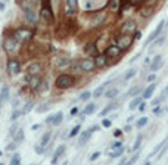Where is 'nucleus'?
<instances>
[{
	"label": "nucleus",
	"mask_w": 168,
	"mask_h": 165,
	"mask_svg": "<svg viewBox=\"0 0 168 165\" xmlns=\"http://www.w3.org/2000/svg\"><path fill=\"white\" fill-rule=\"evenodd\" d=\"M64 152H65V145H61V146H59V147L55 150V155H53V159H52V162L55 164V162H56V161H58V159H59V158L64 155Z\"/></svg>",
	"instance_id": "dca6fc26"
},
{
	"label": "nucleus",
	"mask_w": 168,
	"mask_h": 165,
	"mask_svg": "<svg viewBox=\"0 0 168 165\" xmlns=\"http://www.w3.org/2000/svg\"><path fill=\"white\" fill-rule=\"evenodd\" d=\"M131 41H133V37L128 36V34H124V36H121V37L117 40V46L123 50V49H127V47L131 44Z\"/></svg>",
	"instance_id": "423d86ee"
},
{
	"label": "nucleus",
	"mask_w": 168,
	"mask_h": 165,
	"mask_svg": "<svg viewBox=\"0 0 168 165\" xmlns=\"http://www.w3.org/2000/svg\"><path fill=\"white\" fill-rule=\"evenodd\" d=\"M33 78H31V81H30V85L33 87V88H37L39 87V84H40V78L37 77V75H31Z\"/></svg>",
	"instance_id": "c756f323"
},
{
	"label": "nucleus",
	"mask_w": 168,
	"mask_h": 165,
	"mask_svg": "<svg viewBox=\"0 0 168 165\" xmlns=\"http://www.w3.org/2000/svg\"><path fill=\"white\" fill-rule=\"evenodd\" d=\"M50 137H52V133H50V131L44 133V136H43V137H42V140H40V145L46 147V146H47V143L50 142Z\"/></svg>",
	"instance_id": "5701e85b"
},
{
	"label": "nucleus",
	"mask_w": 168,
	"mask_h": 165,
	"mask_svg": "<svg viewBox=\"0 0 168 165\" xmlns=\"http://www.w3.org/2000/svg\"><path fill=\"white\" fill-rule=\"evenodd\" d=\"M134 39H136V40L142 39V33H140V31H137V33H136V36H134Z\"/></svg>",
	"instance_id": "6e6d98bb"
},
{
	"label": "nucleus",
	"mask_w": 168,
	"mask_h": 165,
	"mask_svg": "<svg viewBox=\"0 0 168 165\" xmlns=\"http://www.w3.org/2000/svg\"><path fill=\"white\" fill-rule=\"evenodd\" d=\"M33 37V33L27 28H19L13 33V39L18 41V43H22V41H28Z\"/></svg>",
	"instance_id": "f03ea898"
},
{
	"label": "nucleus",
	"mask_w": 168,
	"mask_h": 165,
	"mask_svg": "<svg viewBox=\"0 0 168 165\" xmlns=\"http://www.w3.org/2000/svg\"><path fill=\"white\" fill-rule=\"evenodd\" d=\"M137 108H139L140 111H145V109H146V103H142V102H140V105H139Z\"/></svg>",
	"instance_id": "603ef678"
},
{
	"label": "nucleus",
	"mask_w": 168,
	"mask_h": 165,
	"mask_svg": "<svg viewBox=\"0 0 168 165\" xmlns=\"http://www.w3.org/2000/svg\"><path fill=\"white\" fill-rule=\"evenodd\" d=\"M140 91H142V87H140V85H136V87L130 88L127 94H128V96H136V94H139Z\"/></svg>",
	"instance_id": "bb28decb"
},
{
	"label": "nucleus",
	"mask_w": 168,
	"mask_h": 165,
	"mask_svg": "<svg viewBox=\"0 0 168 165\" xmlns=\"http://www.w3.org/2000/svg\"><path fill=\"white\" fill-rule=\"evenodd\" d=\"M24 12H25V18H27L30 22H36V15H34L33 7H31V9H27V10H24Z\"/></svg>",
	"instance_id": "6ab92c4d"
},
{
	"label": "nucleus",
	"mask_w": 168,
	"mask_h": 165,
	"mask_svg": "<svg viewBox=\"0 0 168 165\" xmlns=\"http://www.w3.org/2000/svg\"><path fill=\"white\" fill-rule=\"evenodd\" d=\"M164 27H165V21H161V22H159V25H158V27L153 30V33H152L149 37H148V43H150V41L155 40V39H156V37H158V36L162 33V28H164Z\"/></svg>",
	"instance_id": "9d476101"
},
{
	"label": "nucleus",
	"mask_w": 168,
	"mask_h": 165,
	"mask_svg": "<svg viewBox=\"0 0 168 165\" xmlns=\"http://www.w3.org/2000/svg\"><path fill=\"white\" fill-rule=\"evenodd\" d=\"M0 99L1 100H7L9 99V87L4 84L3 87H1V93H0Z\"/></svg>",
	"instance_id": "4be33fe9"
},
{
	"label": "nucleus",
	"mask_w": 168,
	"mask_h": 165,
	"mask_svg": "<svg viewBox=\"0 0 168 165\" xmlns=\"http://www.w3.org/2000/svg\"><path fill=\"white\" fill-rule=\"evenodd\" d=\"M109 82H111V81H105V84H102L100 87H97V88L91 93V96H94V97H100V96L103 94V91H105V87H106Z\"/></svg>",
	"instance_id": "f3484780"
},
{
	"label": "nucleus",
	"mask_w": 168,
	"mask_h": 165,
	"mask_svg": "<svg viewBox=\"0 0 168 165\" xmlns=\"http://www.w3.org/2000/svg\"><path fill=\"white\" fill-rule=\"evenodd\" d=\"M62 120H64V112H56V114H53V115H50L47 120H46V123L47 124H52V125H59V124L62 123Z\"/></svg>",
	"instance_id": "0eeeda50"
},
{
	"label": "nucleus",
	"mask_w": 168,
	"mask_h": 165,
	"mask_svg": "<svg viewBox=\"0 0 168 165\" xmlns=\"http://www.w3.org/2000/svg\"><path fill=\"white\" fill-rule=\"evenodd\" d=\"M75 114H78V108H72V109H71V115L74 117Z\"/></svg>",
	"instance_id": "864d4df0"
},
{
	"label": "nucleus",
	"mask_w": 168,
	"mask_h": 165,
	"mask_svg": "<svg viewBox=\"0 0 168 165\" xmlns=\"http://www.w3.org/2000/svg\"><path fill=\"white\" fill-rule=\"evenodd\" d=\"M136 75V69H130L128 72H127L126 75H124V81H128V80H131L133 77Z\"/></svg>",
	"instance_id": "c9c22d12"
},
{
	"label": "nucleus",
	"mask_w": 168,
	"mask_h": 165,
	"mask_svg": "<svg viewBox=\"0 0 168 165\" xmlns=\"http://www.w3.org/2000/svg\"><path fill=\"white\" fill-rule=\"evenodd\" d=\"M15 147H16V145H15V143H10L9 146H6V150H13Z\"/></svg>",
	"instance_id": "09e8293b"
},
{
	"label": "nucleus",
	"mask_w": 168,
	"mask_h": 165,
	"mask_svg": "<svg viewBox=\"0 0 168 165\" xmlns=\"http://www.w3.org/2000/svg\"><path fill=\"white\" fill-rule=\"evenodd\" d=\"M80 68H81L83 71H85V72L93 71V68H94V61H91L90 58L84 59V61H81V64H80Z\"/></svg>",
	"instance_id": "9b49d317"
},
{
	"label": "nucleus",
	"mask_w": 168,
	"mask_h": 165,
	"mask_svg": "<svg viewBox=\"0 0 168 165\" xmlns=\"http://www.w3.org/2000/svg\"><path fill=\"white\" fill-rule=\"evenodd\" d=\"M164 93H165V96H168V87L165 88V91H164Z\"/></svg>",
	"instance_id": "052dcab7"
},
{
	"label": "nucleus",
	"mask_w": 168,
	"mask_h": 165,
	"mask_svg": "<svg viewBox=\"0 0 168 165\" xmlns=\"http://www.w3.org/2000/svg\"><path fill=\"white\" fill-rule=\"evenodd\" d=\"M103 3H105V0H87V1H85V9L91 10V9H94V7H99V6L103 4Z\"/></svg>",
	"instance_id": "ddd939ff"
},
{
	"label": "nucleus",
	"mask_w": 168,
	"mask_h": 165,
	"mask_svg": "<svg viewBox=\"0 0 168 165\" xmlns=\"http://www.w3.org/2000/svg\"><path fill=\"white\" fill-rule=\"evenodd\" d=\"M50 109V105H43V106H39L37 108V112H46Z\"/></svg>",
	"instance_id": "a19ab883"
},
{
	"label": "nucleus",
	"mask_w": 168,
	"mask_h": 165,
	"mask_svg": "<svg viewBox=\"0 0 168 165\" xmlns=\"http://www.w3.org/2000/svg\"><path fill=\"white\" fill-rule=\"evenodd\" d=\"M117 106H118L117 103H112V105H109V106H106V108H105V109H103V111L100 112V117H105V115H106L108 112H111V111H112V109H115Z\"/></svg>",
	"instance_id": "c85d7f7f"
},
{
	"label": "nucleus",
	"mask_w": 168,
	"mask_h": 165,
	"mask_svg": "<svg viewBox=\"0 0 168 165\" xmlns=\"http://www.w3.org/2000/svg\"><path fill=\"white\" fill-rule=\"evenodd\" d=\"M43 152H44V146H42V145L36 146V153H37V155H42Z\"/></svg>",
	"instance_id": "c03bdc74"
},
{
	"label": "nucleus",
	"mask_w": 168,
	"mask_h": 165,
	"mask_svg": "<svg viewBox=\"0 0 168 165\" xmlns=\"http://www.w3.org/2000/svg\"><path fill=\"white\" fill-rule=\"evenodd\" d=\"M123 153H124V149L120 146L118 149H115V150H111L108 155H109V158H118V156H121Z\"/></svg>",
	"instance_id": "aec40b11"
},
{
	"label": "nucleus",
	"mask_w": 168,
	"mask_h": 165,
	"mask_svg": "<svg viewBox=\"0 0 168 165\" xmlns=\"http://www.w3.org/2000/svg\"><path fill=\"white\" fill-rule=\"evenodd\" d=\"M102 125H103V127H111V121H109V120H103V121H102Z\"/></svg>",
	"instance_id": "8fccbe9b"
},
{
	"label": "nucleus",
	"mask_w": 168,
	"mask_h": 165,
	"mask_svg": "<svg viewBox=\"0 0 168 165\" xmlns=\"http://www.w3.org/2000/svg\"><path fill=\"white\" fill-rule=\"evenodd\" d=\"M31 109H33V103L28 102V103H25V106H24V109H22V114H28Z\"/></svg>",
	"instance_id": "58836bf2"
},
{
	"label": "nucleus",
	"mask_w": 168,
	"mask_h": 165,
	"mask_svg": "<svg viewBox=\"0 0 168 165\" xmlns=\"http://www.w3.org/2000/svg\"><path fill=\"white\" fill-rule=\"evenodd\" d=\"M80 128H81L80 125H75V127H74V128L69 131V137H75V136L80 133Z\"/></svg>",
	"instance_id": "e433bc0d"
},
{
	"label": "nucleus",
	"mask_w": 168,
	"mask_h": 165,
	"mask_svg": "<svg viewBox=\"0 0 168 165\" xmlns=\"http://www.w3.org/2000/svg\"><path fill=\"white\" fill-rule=\"evenodd\" d=\"M124 130H126L127 133H128V131H131V127H130V125H127V127H126V128H124Z\"/></svg>",
	"instance_id": "13d9d810"
},
{
	"label": "nucleus",
	"mask_w": 168,
	"mask_h": 165,
	"mask_svg": "<svg viewBox=\"0 0 168 165\" xmlns=\"http://www.w3.org/2000/svg\"><path fill=\"white\" fill-rule=\"evenodd\" d=\"M99 156H100V152H94V153H93V155L90 156V161H96V159H97Z\"/></svg>",
	"instance_id": "a18cd8bd"
},
{
	"label": "nucleus",
	"mask_w": 168,
	"mask_h": 165,
	"mask_svg": "<svg viewBox=\"0 0 168 165\" xmlns=\"http://www.w3.org/2000/svg\"><path fill=\"white\" fill-rule=\"evenodd\" d=\"M40 18H42L46 24H53V22H55L53 13H52V10H50L47 6H46V7H42V10H40Z\"/></svg>",
	"instance_id": "20e7f679"
},
{
	"label": "nucleus",
	"mask_w": 168,
	"mask_h": 165,
	"mask_svg": "<svg viewBox=\"0 0 168 165\" xmlns=\"http://www.w3.org/2000/svg\"><path fill=\"white\" fill-rule=\"evenodd\" d=\"M85 53L93 55V53H94V46H93V44H87V47H85Z\"/></svg>",
	"instance_id": "ea45409f"
},
{
	"label": "nucleus",
	"mask_w": 168,
	"mask_h": 165,
	"mask_svg": "<svg viewBox=\"0 0 168 165\" xmlns=\"http://www.w3.org/2000/svg\"><path fill=\"white\" fill-rule=\"evenodd\" d=\"M106 65V56L105 55H99V56H96V59H94V66H105Z\"/></svg>",
	"instance_id": "a211bd4d"
},
{
	"label": "nucleus",
	"mask_w": 168,
	"mask_h": 165,
	"mask_svg": "<svg viewBox=\"0 0 168 165\" xmlns=\"http://www.w3.org/2000/svg\"><path fill=\"white\" fill-rule=\"evenodd\" d=\"M136 30V22H133V21H128L126 22L124 25H123V28H121V31L127 34V33H131V31H134Z\"/></svg>",
	"instance_id": "4468645a"
},
{
	"label": "nucleus",
	"mask_w": 168,
	"mask_h": 165,
	"mask_svg": "<svg viewBox=\"0 0 168 165\" xmlns=\"http://www.w3.org/2000/svg\"><path fill=\"white\" fill-rule=\"evenodd\" d=\"M22 140H24V131L19 128V130H18V133L15 134V142L18 143V142H22Z\"/></svg>",
	"instance_id": "2f4dec72"
},
{
	"label": "nucleus",
	"mask_w": 168,
	"mask_h": 165,
	"mask_svg": "<svg viewBox=\"0 0 168 165\" xmlns=\"http://www.w3.org/2000/svg\"><path fill=\"white\" fill-rule=\"evenodd\" d=\"M155 88H156V84H150L145 91H143V99H150L152 97V94H153V91H155Z\"/></svg>",
	"instance_id": "2eb2a0df"
},
{
	"label": "nucleus",
	"mask_w": 168,
	"mask_h": 165,
	"mask_svg": "<svg viewBox=\"0 0 168 165\" xmlns=\"http://www.w3.org/2000/svg\"><path fill=\"white\" fill-rule=\"evenodd\" d=\"M118 88L117 87H114V88H109L108 91H106V97H109V99H112V97H117L118 96Z\"/></svg>",
	"instance_id": "a878e982"
},
{
	"label": "nucleus",
	"mask_w": 168,
	"mask_h": 165,
	"mask_svg": "<svg viewBox=\"0 0 168 165\" xmlns=\"http://www.w3.org/2000/svg\"><path fill=\"white\" fill-rule=\"evenodd\" d=\"M120 52H121V49L117 44H109V47L105 50V56L106 58H117L120 55Z\"/></svg>",
	"instance_id": "6e6552de"
},
{
	"label": "nucleus",
	"mask_w": 168,
	"mask_h": 165,
	"mask_svg": "<svg viewBox=\"0 0 168 165\" xmlns=\"http://www.w3.org/2000/svg\"><path fill=\"white\" fill-rule=\"evenodd\" d=\"M39 128H40V124H33V125H31V130H33V131H37Z\"/></svg>",
	"instance_id": "3c124183"
},
{
	"label": "nucleus",
	"mask_w": 168,
	"mask_h": 165,
	"mask_svg": "<svg viewBox=\"0 0 168 165\" xmlns=\"http://www.w3.org/2000/svg\"><path fill=\"white\" fill-rule=\"evenodd\" d=\"M90 136H91V133H90V131H85V133H83V134H81V137H80V140H78V143H80V145H85V143L88 142Z\"/></svg>",
	"instance_id": "b1692460"
},
{
	"label": "nucleus",
	"mask_w": 168,
	"mask_h": 165,
	"mask_svg": "<svg viewBox=\"0 0 168 165\" xmlns=\"http://www.w3.org/2000/svg\"><path fill=\"white\" fill-rule=\"evenodd\" d=\"M137 159H139V153H136V155H133V156H131V158H130V159L127 161V164H134V162H136Z\"/></svg>",
	"instance_id": "37998d69"
},
{
	"label": "nucleus",
	"mask_w": 168,
	"mask_h": 165,
	"mask_svg": "<svg viewBox=\"0 0 168 165\" xmlns=\"http://www.w3.org/2000/svg\"><path fill=\"white\" fill-rule=\"evenodd\" d=\"M21 115H22V111H19V109L16 111V109H15V111L12 112V117H10V120H12V121H16V120L21 117Z\"/></svg>",
	"instance_id": "f704fd0d"
},
{
	"label": "nucleus",
	"mask_w": 168,
	"mask_h": 165,
	"mask_svg": "<svg viewBox=\"0 0 168 165\" xmlns=\"http://www.w3.org/2000/svg\"><path fill=\"white\" fill-rule=\"evenodd\" d=\"M140 102H142V99H140V97H136V99H133V100L130 102V106H128V108L133 111V109H136V108L140 105Z\"/></svg>",
	"instance_id": "cd10ccee"
},
{
	"label": "nucleus",
	"mask_w": 168,
	"mask_h": 165,
	"mask_svg": "<svg viewBox=\"0 0 168 165\" xmlns=\"http://www.w3.org/2000/svg\"><path fill=\"white\" fill-rule=\"evenodd\" d=\"M68 65H69V59L68 58H59L58 62H56L58 68H64V66H68Z\"/></svg>",
	"instance_id": "412c9836"
},
{
	"label": "nucleus",
	"mask_w": 168,
	"mask_h": 165,
	"mask_svg": "<svg viewBox=\"0 0 168 165\" xmlns=\"http://www.w3.org/2000/svg\"><path fill=\"white\" fill-rule=\"evenodd\" d=\"M164 40H165L164 37H162V39H159V40H156V41H155V43H153V46H152V47H156V46H161V44L164 43Z\"/></svg>",
	"instance_id": "49530a36"
},
{
	"label": "nucleus",
	"mask_w": 168,
	"mask_h": 165,
	"mask_svg": "<svg viewBox=\"0 0 168 165\" xmlns=\"http://www.w3.org/2000/svg\"><path fill=\"white\" fill-rule=\"evenodd\" d=\"M142 140H143V136H139V137H137V140L134 142V146H133V150H134V152H136V150L140 147V143H142Z\"/></svg>",
	"instance_id": "4c0bfd02"
},
{
	"label": "nucleus",
	"mask_w": 168,
	"mask_h": 165,
	"mask_svg": "<svg viewBox=\"0 0 168 165\" xmlns=\"http://www.w3.org/2000/svg\"><path fill=\"white\" fill-rule=\"evenodd\" d=\"M3 9H4V4H3V3L0 1V10H3Z\"/></svg>",
	"instance_id": "bf43d9fd"
},
{
	"label": "nucleus",
	"mask_w": 168,
	"mask_h": 165,
	"mask_svg": "<svg viewBox=\"0 0 168 165\" xmlns=\"http://www.w3.org/2000/svg\"><path fill=\"white\" fill-rule=\"evenodd\" d=\"M56 87L58 88H69V87H72L74 85V77H71V75H59L58 78H56Z\"/></svg>",
	"instance_id": "f257e3e1"
},
{
	"label": "nucleus",
	"mask_w": 168,
	"mask_h": 165,
	"mask_svg": "<svg viewBox=\"0 0 168 165\" xmlns=\"http://www.w3.org/2000/svg\"><path fill=\"white\" fill-rule=\"evenodd\" d=\"M90 96H91V91H84L83 94L80 96V100H87Z\"/></svg>",
	"instance_id": "79ce46f5"
},
{
	"label": "nucleus",
	"mask_w": 168,
	"mask_h": 165,
	"mask_svg": "<svg viewBox=\"0 0 168 165\" xmlns=\"http://www.w3.org/2000/svg\"><path fill=\"white\" fill-rule=\"evenodd\" d=\"M120 146H121V143H120V142H115V143L112 145V147H120Z\"/></svg>",
	"instance_id": "4d7b16f0"
},
{
	"label": "nucleus",
	"mask_w": 168,
	"mask_h": 165,
	"mask_svg": "<svg viewBox=\"0 0 168 165\" xmlns=\"http://www.w3.org/2000/svg\"><path fill=\"white\" fill-rule=\"evenodd\" d=\"M96 111V105L94 103H88L85 108H84V115H90Z\"/></svg>",
	"instance_id": "393cba45"
},
{
	"label": "nucleus",
	"mask_w": 168,
	"mask_h": 165,
	"mask_svg": "<svg viewBox=\"0 0 168 165\" xmlns=\"http://www.w3.org/2000/svg\"><path fill=\"white\" fill-rule=\"evenodd\" d=\"M162 66V56L161 55H156L155 58H153V62L150 64V71H158L159 68Z\"/></svg>",
	"instance_id": "f8f14e48"
},
{
	"label": "nucleus",
	"mask_w": 168,
	"mask_h": 165,
	"mask_svg": "<svg viewBox=\"0 0 168 165\" xmlns=\"http://www.w3.org/2000/svg\"><path fill=\"white\" fill-rule=\"evenodd\" d=\"M97 130H100V127H99V125H93L91 128H88V131H90V133H93V131H97Z\"/></svg>",
	"instance_id": "de8ad7c7"
},
{
	"label": "nucleus",
	"mask_w": 168,
	"mask_h": 165,
	"mask_svg": "<svg viewBox=\"0 0 168 165\" xmlns=\"http://www.w3.org/2000/svg\"><path fill=\"white\" fill-rule=\"evenodd\" d=\"M40 71H42V65H40L39 62H33V64H30V65L27 66V72H28L30 77H31V75H39Z\"/></svg>",
	"instance_id": "1a4fd4ad"
},
{
	"label": "nucleus",
	"mask_w": 168,
	"mask_h": 165,
	"mask_svg": "<svg viewBox=\"0 0 168 165\" xmlns=\"http://www.w3.org/2000/svg\"><path fill=\"white\" fill-rule=\"evenodd\" d=\"M66 4H68V7H69L68 13H72V9L77 6V0H66Z\"/></svg>",
	"instance_id": "473e14b6"
},
{
	"label": "nucleus",
	"mask_w": 168,
	"mask_h": 165,
	"mask_svg": "<svg viewBox=\"0 0 168 165\" xmlns=\"http://www.w3.org/2000/svg\"><path fill=\"white\" fill-rule=\"evenodd\" d=\"M18 41L15 40L13 37H7V39H4V43H3V47H4V50L7 52V53H13V52H16V49H18Z\"/></svg>",
	"instance_id": "7ed1b4c3"
},
{
	"label": "nucleus",
	"mask_w": 168,
	"mask_h": 165,
	"mask_svg": "<svg viewBox=\"0 0 168 165\" xmlns=\"http://www.w3.org/2000/svg\"><path fill=\"white\" fill-rule=\"evenodd\" d=\"M7 72L10 75H16V74L21 72V65H19V62L16 59H10L7 62Z\"/></svg>",
	"instance_id": "39448f33"
},
{
	"label": "nucleus",
	"mask_w": 168,
	"mask_h": 165,
	"mask_svg": "<svg viewBox=\"0 0 168 165\" xmlns=\"http://www.w3.org/2000/svg\"><path fill=\"white\" fill-rule=\"evenodd\" d=\"M3 1H7V0H3Z\"/></svg>",
	"instance_id": "680f3d73"
},
{
	"label": "nucleus",
	"mask_w": 168,
	"mask_h": 165,
	"mask_svg": "<svg viewBox=\"0 0 168 165\" xmlns=\"http://www.w3.org/2000/svg\"><path fill=\"white\" fill-rule=\"evenodd\" d=\"M155 78H156V77H155V75L152 74V75H149V77H148V81L152 82V81H155Z\"/></svg>",
	"instance_id": "5fc2aeb1"
},
{
	"label": "nucleus",
	"mask_w": 168,
	"mask_h": 165,
	"mask_svg": "<svg viewBox=\"0 0 168 165\" xmlns=\"http://www.w3.org/2000/svg\"><path fill=\"white\" fill-rule=\"evenodd\" d=\"M21 162V156H19V153H15L13 156H12V159H10V164L12 165H18Z\"/></svg>",
	"instance_id": "72a5a7b5"
},
{
	"label": "nucleus",
	"mask_w": 168,
	"mask_h": 165,
	"mask_svg": "<svg viewBox=\"0 0 168 165\" xmlns=\"http://www.w3.org/2000/svg\"><path fill=\"white\" fill-rule=\"evenodd\" d=\"M148 124V117H143V118H140L137 123H136V127L137 128H142V127H145Z\"/></svg>",
	"instance_id": "7c9ffc66"
}]
</instances>
